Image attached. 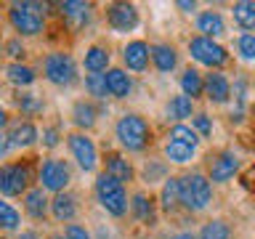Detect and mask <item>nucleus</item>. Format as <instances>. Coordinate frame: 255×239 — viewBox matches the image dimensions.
<instances>
[{
  "label": "nucleus",
  "instance_id": "nucleus-1",
  "mask_svg": "<svg viewBox=\"0 0 255 239\" xmlns=\"http://www.w3.org/2000/svg\"><path fill=\"white\" fill-rule=\"evenodd\" d=\"M115 135L120 141V146L128 151H143L151 143V125L146 122V117L128 112L117 120L115 125Z\"/></svg>",
  "mask_w": 255,
  "mask_h": 239
},
{
  "label": "nucleus",
  "instance_id": "nucleus-2",
  "mask_svg": "<svg viewBox=\"0 0 255 239\" xmlns=\"http://www.w3.org/2000/svg\"><path fill=\"white\" fill-rule=\"evenodd\" d=\"M181 207L189 213H202L213 202V183L205 173H186L181 175Z\"/></svg>",
  "mask_w": 255,
  "mask_h": 239
},
{
  "label": "nucleus",
  "instance_id": "nucleus-3",
  "mask_svg": "<svg viewBox=\"0 0 255 239\" xmlns=\"http://www.w3.org/2000/svg\"><path fill=\"white\" fill-rule=\"evenodd\" d=\"M96 199H99V205L107 210L112 218H123V215L128 213V207H130V202H128V191L120 181H115L112 175L101 173L99 178H96Z\"/></svg>",
  "mask_w": 255,
  "mask_h": 239
},
{
  "label": "nucleus",
  "instance_id": "nucleus-4",
  "mask_svg": "<svg viewBox=\"0 0 255 239\" xmlns=\"http://www.w3.org/2000/svg\"><path fill=\"white\" fill-rule=\"evenodd\" d=\"M8 21L19 35H40L45 27V5L43 3H11Z\"/></svg>",
  "mask_w": 255,
  "mask_h": 239
},
{
  "label": "nucleus",
  "instance_id": "nucleus-5",
  "mask_svg": "<svg viewBox=\"0 0 255 239\" xmlns=\"http://www.w3.org/2000/svg\"><path fill=\"white\" fill-rule=\"evenodd\" d=\"M186 48H189L191 59H194L197 64H202V67H207L210 72H221L231 59L229 51L218 43V40H210V37H202V35L189 37Z\"/></svg>",
  "mask_w": 255,
  "mask_h": 239
},
{
  "label": "nucleus",
  "instance_id": "nucleus-6",
  "mask_svg": "<svg viewBox=\"0 0 255 239\" xmlns=\"http://www.w3.org/2000/svg\"><path fill=\"white\" fill-rule=\"evenodd\" d=\"M43 75H45L48 83H53L59 88H69V85L77 83V64L64 51L48 53L43 59Z\"/></svg>",
  "mask_w": 255,
  "mask_h": 239
},
{
  "label": "nucleus",
  "instance_id": "nucleus-7",
  "mask_svg": "<svg viewBox=\"0 0 255 239\" xmlns=\"http://www.w3.org/2000/svg\"><path fill=\"white\" fill-rule=\"evenodd\" d=\"M32 165L29 162H11L0 165V194L3 197H21L29 191Z\"/></svg>",
  "mask_w": 255,
  "mask_h": 239
},
{
  "label": "nucleus",
  "instance_id": "nucleus-8",
  "mask_svg": "<svg viewBox=\"0 0 255 239\" xmlns=\"http://www.w3.org/2000/svg\"><path fill=\"white\" fill-rule=\"evenodd\" d=\"M37 181H40V189H43V191L61 194V191H67L69 181H72V170H69V165L64 162V159L51 157V159H45V162L40 165Z\"/></svg>",
  "mask_w": 255,
  "mask_h": 239
},
{
  "label": "nucleus",
  "instance_id": "nucleus-9",
  "mask_svg": "<svg viewBox=\"0 0 255 239\" xmlns=\"http://www.w3.org/2000/svg\"><path fill=\"white\" fill-rule=\"evenodd\" d=\"M67 146H69L72 157H75V162L83 173L96 170V165H99V151H96L93 138H88L85 133H69L67 135Z\"/></svg>",
  "mask_w": 255,
  "mask_h": 239
},
{
  "label": "nucleus",
  "instance_id": "nucleus-10",
  "mask_svg": "<svg viewBox=\"0 0 255 239\" xmlns=\"http://www.w3.org/2000/svg\"><path fill=\"white\" fill-rule=\"evenodd\" d=\"M239 167H242V159H239L231 149H223L218 154H213L210 162H207V181L210 183H226L239 173Z\"/></svg>",
  "mask_w": 255,
  "mask_h": 239
},
{
  "label": "nucleus",
  "instance_id": "nucleus-11",
  "mask_svg": "<svg viewBox=\"0 0 255 239\" xmlns=\"http://www.w3.org/2000/svg\"><path fill=\"white\" fill-rule=\"evenodd\" d=\"M141 16H138V8L133 3H109L107 5V24L115 32H133L138 27Z\"/></svg>",
  "mask_w": 255,
  "mask_h": 239
},
{
  "label": "nucleus",
  "instance_id": "nucleus-12",
  "mask_svg": "<svg viewBox=\"0 0 255 239\" xmlns=\"http://www.w3.org/2000/svg\"><path fill=\"white\" fill-rule=\"evenodd\" d=\"M205 99L210 104L231 101V80L226 77V72H207L205 75Z\"/></svg>",
  "mask_w": 255,
  "mask_h": 239
},
{
  "label": "nucleus",
  "instance_id": "nucleus-13",
  "mask_svg": "<svg viewBox=\"0 0 255 239\" xmlns=\"http://www.w3.org/2000/svg\"><path fill=\"white\" fill-rule=\"evenodd\" d=\"M123 61H125V67L130 72H146L149 61H151L149 43L146 40H130V43L123 48Z\"/></svg>",
  "mask_w": 255,
  "mask_h": 239
},
{
  "label": "nucleus",
  "instance_id": "nucleus-14",
  "mask_svg": "<svg viewBox=\"0 0 255 239\" xmlns=\"http://www.w3.org/2000/svg\"><path fill=\"white\" fill-rule=\"evenodd\" d=\"M149 56H151L154 69L162 72V75H167V72H173L175 67H178V51H175V45H170V43L149 45Z\"/></svg>",
  "mask_w": 255,
  "mask_h": 239
},
{
  "label": "nucleus",
  "instance_id": "nucleus-15",
  "mask_svg": "<svg viewBox=\"0 0 255 239\" xmlns=\"http://www.w3.org/2000/svg\"><path fill=\"white\" fill-rule=\"evenodd\" d=\"M104 80H107V93L112 96V99H128V96H130V91H133L130 75H128L125 69H120V67L107 69Z\"/></svg>",
  "mask_w": 255,
  "mask_h": 239
},
{
  "label": "nucleus",
  "instance_id": "nucleus-16",
  "mask_svg": "<svg viewBox=\"0 0 255 239\" xmlns=\"http://www.w3.org/2000/svg\"><path fill=\"white\" fill-rule=\"evenodd\" d=\"M197 32L202 37H221V35H226V21H223V16L218 11H199L197 13Z\"/></svg>",
  "mask_w": 255,
  "mask_h": 239
},
{
  "label": "nucleus",
  "instance_id": "nucleus-17",
  "mask_svg": "<svg viewBox=\"0 0 255 239\" xmlns=\"http://www.w3.org/2000/svg\"><path fill=\"white\" fill-rule=\"evenodd\" d=\"M8 138H11V146L16 149H27L32 146L37 138H40V130L35 127L32 120H19V122L11 125V130H8Z\"/></svg>",
  "mask_w": 255,
  "mask_h": 239
},
{
  "label": "nucleus",
  "instance_id": "nucleus-18",
  "mask_svg": "<svg viewBox=\"0 0 255 239\" xmlns=\"http://www.w3.org/2000/svg\"><path fill=\"white\" fill-rule=\"evenodd\" d=\"M61 16L72 24V29H83L93 16V8L91 3H77V0H69V3H61L59 5Z\"/></svg>",
  "mask_w": 255,
  "mask_h": 239
},
{
  "label": "nucleus",
  "instance_id": "nucleus-19",
  "mask_svg": "<svg viewBox=\"0 0 255 239\" xmlns=\"http://www.w3.org/2000/svg\"><path fill=\"white\" fill-rule=\"evenodd\" d=\"M104 162H107V170H104V173H107V175H112L115 181H120L123 186H125V183H130V181L135 178V170H133V165L128 162V159H125L123 154H117V151H109Z\"/></svg>",
  "mask_w": 255,
  "mask_h": 239
},
{
  "label": "nucleus",
  "instance_id": "nucleus-20",
  "mask_svg": "<svg viewBox=\"0 0 255 239\" xmlns=\"http://www.w3.org/2000/svg\"><path fill=\"white\" fill-rule=\"evenodd\" d=\"M51 215H53L59 223L75 221V215H77V199H75V194H69V191L56 194V197L51 199Z\"/></svg>",
  "mask_w": 255,
  "mask_h": 239
},
{
  "label": "nucleus",
  "instance_id": "nucleus-21",
  "mask_svg": "<svg viewBox=\"0 0 255 239\" xmlns=\"http://www.w3.org/2000/svg\"><path fill=\"white\" fill-rule=\"evenodd\" d=\"M178 83H181V93L189 96L191 101H197V99H202V96H205V75L199 69H194V67L183 69Z\"/></svg>",
  "mask_w": 255,
  "mask_h": 239
},
{
  "label": "nucleus",
  "instance_id": "nucleus-22",
  "mask_svg": "<svg viewBox=\"0 0 255 239\" xmlns=\"http://www.w3.org/2000/svg\"><path fill=\"white\" fill-rule=\"evenodd\" d=\"M247 93H250V80H247L245 75H239L234 80V85H231V99H234V107H231V120H245L247 115Z\"/></svg>",
  "mask_w": 255,
  "mask_h": 239
},
{
  "label": "nucleus",
  "instance_id": "nucleus-23",
  "mask_svg": "<svg viewBox=\"0 0 255 239\" xmlns=\"http://www.w3.org/2000/svg\"><path fill=\"white\" fill-rule=\"evenodd\" d=\"M24 210H27L29 218L43 221L48 215V210H51V202H48L45 191L43 189H29L27 194H24Z\"/></svg>",
  "mask_w": 255,
  "mask_h": 239
},
{
  "label": "nucleus",
  "instance_id": "nucleus-24",
  "mask_svg": "<svg viewBox=\"0 0 255 239\" xmlns=\"http://www.w3.org/2000/svg\"><path fill=\"white\" fill-rule=\"evenodd\" d=\"M159 207L165 213H175L181 207V181L170 175L165 183H162V191H159Z\"/></svg>",
  "mask_w": 255,
  "mask_h": 239
},
{
  "label": "nucleus",
  "instance_id": "nucleus-25",
  "mask_svg": "<svg viewBox=\"0 0 255 239\" xmlns=\"http://www.w3.org/2000/svg\"><path fill=\"white\" fill-rule=\"evenodd\" d=\"M83 67H85V72H91V75H101V72H107L109 69V48L91 45L85 51Z\"/></svg>",
  "mask_w": 255,
  "mask_h": 239
},
{
  "label": "nucleus",
  "instance_id": "nucleus-26",
  "mask_svg": "<svg viewBox=\"0 0 255 239\" xmlns=\"http://www.w3.org/2000/svg\"><path fill=\"white\" fill-rule=\"evenodd\" d=\"M165 115H167V120H175V125H178L186 117H194V101H191L189 96H183V93L173 96V99L167 101V107H165Z\"/></svg>",
  "mask_w": 255,
  "mask_h": 239
},
{
  "label": "nucleus",
  "instance_id": "nucleus-27",
  "mask_svg": "<svg viewBox=\"0 0 255 239\" xmlns=\"http://www.w3.org/2000/svg\"><path fill=\"white\" fill-rule=\"evenodd\" d=\"M130 213H133V218L135 221H141V223H154L157 218V207H154V199L146 197V194H133L130 199Z\"/></svg>",
  "mask_w": 255,
  "mask_h": 239
},
{
  "label": "nucleus",
  "instance_id": "nucleus-28",
  "mask_svg": "<svg viewBox=\"0 0 255 239\" xmlns=\"http://www.w3.org/2000/svg\"><path fill=\"white\" fill-rule=\"evenodd\" d=\"M197 154L194 146H189V143H181V141H173V138H165V159L173 165H186L191 162Z\"/></svg>",
  "mask_w": 255,
  "mask_h": 239
},
{
  "label": "nucleus",
  "instance_id": "nucleus-29",
  "mask_svg": "<svg viewBox=\"0 0 255 239\" xmlns=\"http://www.w3.org/2000/svg\"><path fill=\"white\" fill-rule=\"evenodd\" d=\"M231 16L245 32H255V0H239L231 5Z\"/></svg>",
  "mask_w": 255,
  "mask_h": 239
},
{
  "label": "nucleus",
  "instance_id": "nucleus-30",
  "mask_svg": "<svg viewBox=\"0 0 255 239\" xmlns=\"http://www.w3.org/2000/svg\"><path fill=\"white\" fill-rule=\"evenodd\" d=\"M5 77H8V83H13L16 88H27L35 83V69L27 67V64H21V61H13V64H8L5 67Z\"/></svg>",
  "mask_w": 255,
  "mask_h": 239
},
{
  "label": "nucleus",
  "instance_id": "nucleus-31",
  "mask_svg": "<svg viewBox=\"0 0 255 239\" xmlns=\"http://www.w3.org/2000/svg\"><path fill=\"white\" fill-rule=\"evenodd\" d=\"M96 117H99V112L91 101H77L75 107H72V120H75L77 127H83V130H91L96 125Z\"/></svg>",
  "mask_w": 255,
  "mask_h": 239
},
{
  "label": "nucleus",
  "instance_id": "nucleus-32",
  "mask_svg": "<svg viewBox=\"0 0 255 239\" xmlns=\"http://www.w3.org/2000/svg\"><path fill=\"white\" fill-rule=\"evenodd\" d=\"M199 239H231V226L223 218H213L199 229Z\"/></svg>",
  "mask_w": 255,
  "mask_h": 239
},
{
  "label": "nucleus",
  "instance_id": "nucleus-33",
  "mask_svg": "<svg viewBox=\"0 0 255 239\" xmlns=\"http://www.w3.org/2000/svg\"><path fill=\"white\" fill-rule=\"evenodd\" d=\"M165 138H173V141H181V143H189V146H194V149H199V135L194 133V127L191 125H183V122H178V125H173L170 130H167V135Z\"/></svg>",
  "mask_w": 255,
  "mask_h": 239
},
{
  "label": "nucleus",
  "instance_id": "nucleus-34",
  "mask_svg": "<svg viewBox=\"0 0 255 239\" xmlns=\"http://www.w3.org/2000/svg\"><path fill=\"white\" fill-rule=\"evenodd\" d=\"M19 223H21L19 210H16L11 202H3V199H0V229L3 231H16Z\"/></svg>",
  "mask_w": 255,
  "mask_h": 239
},
{
  "label": "nucleus",
  "instance_id": "nucleus-35",
  "mask_svg": "<svg viewBox=\"0 0 255 239\" xmlns=\"http://www.w3.org/2000/svg\"><path fill=\"white\" fill-rule=\"evenodd\" d=\"M16 107L21 109V115L35 117V115H40V112L45 109V104L40 101V96H35V93H21L19 99H16Z\"/></svg>",
  "mask_w": 255,
  "mask_h": 239
},
{
  "label": "nucleus",
  "instance_id": "nucleus-36",
  "mask_svg": "<svg viewBox=\"0 0 255 239\" xmlns=\"http://www.w3.org/2000/svg\"><path fill=\"white\" fill-rule=\"evenodd\" d=\"M237 53H239V59H245V61H255V35L242 32V35L237 37Z\"/></svg>",
  "mask_w": 255,
  "mask_h": 239
},
{
  "label": "nucleus",
  "instance_id": "nucleus-37",
  "mask_svg": "<svg viewBox=\"0 0 255 239\" xmlns=\"http://www.w3.org/2000/svg\"><path fill=\"white\" fill-rule=\"evenodd\" d=\"M85 91L93 96V99H107V80L104 75H88L85 77Z\"/></svg>",
  "mask_w": 255,
  "mask_h": 239
},
{
  "label": "nucleus",
  "instance_id": "nucleus-38",
  "mask_svg": "<svg viewBox=\"0 0 255 239\" xmlns=\"http://www.w3.org/2000/svg\"><path fill=\"white\" fill-rule=\"evenodd\" d=\"M143 181L149 183H157V181H167V165L165 162H151L149 159V165H146V170H143Z\"/></svg>",
  "mask_w": 255,
  "mask_h": 239
},
{
  "label": "nucleus",
  "instance_id": "nucleus-39",
  "mask_svg": "<svg viewBox=\"0 0 255 239\" xmlns=\"http://www.w3.org/2000/svg\"><path fill=\"white\" fill-rule=\"evenodd\" d=\"M191 127H194V133L199 138H210L213 135V120L205 115V112H199V115L191 117Z\"/></svg>",
  "mask_w": 255,
  "mask_h": 239
},
{
  "label": "nucleus",
  "instance_id": "nucleus-40",
  "mask_svg": "<svg viewBox=\"0 0 255 239\" xmlns=\"http://www.w3.org/2000/svg\"><path fill=\"white\" fill-rule=\"evenodd\" d=\"M64 237L67 239H91L85 226H80V223H67V229H64Z\"/></svg>",
  "mask_w": 255,
  "mask_h": 239
},
{
  "label": "nucleus",
  "instance_id": "nucleus-41",
  "mask_svg": "<svg viewBox=\"0 0 255 239\" xmlns=\"http://www.w3.org/2000/svg\"><path fill=\"white\" fill-rule=\"evenodd\" d=\"M59 141H61V133H59V127H45V130H43V146H45V149H53V146H59Z\"/></svg>",
  "mask_w": 255,
  "mask_h": 239
},
{
  "label": "nucleus",
  "instance_id": "nucleus-42",
  "mask_svg": "<svg viewBox=\"0 0 255 239\" xmlns=\"http://www.w3.org/2000/svg\"><path fill=\"white\" fill-rule=\"evenodd\" d=\"M5 53L11 56V59H21V56L27 53V51H24L21 40H19V37H13V40H8V43H5Z\"/></svg>",
  "mask_w": 255,
  "mask_h": 239
},
{
  "label": "nucleus",
  "instance_id": "nucleus-43",
  "mask_svg": "<svg viewBox=\"0 0 255 239\" xmlns=\"http://www.w3.org/2000/svg\"><path fill=\"white\" fill-rule=\"evenodd\" d=\"M8 151H11V138H8L5 130H0V159H3Z\"/></svg>",
  "mask_w": 255,
  "mask_h": 239
},
{
  "label": "nucleus",
  "instance_id": "nucleus-44",
  "mask_svg": "<svg viewBox=\"0 0 255 239\" xmlns=\"http://www.w3.org/2000/svg\"><path fill=\"white\" fill-rule=\"evenodd\" d=\"M175 5H178L183 13H194V11H197V3H194V0H178Z\"/></svg>",
  "mask_w": 255,
  "mask_h": 239
},
{
  "label": "nucleus",
  "instance_id": "nucleus-45",
  "mask_svg": "<svg viewBox=\"0 0 255 239\" xmlns=\"http://www.w3.org/2000/svg\"><path fill=\"white\" fill-rule=\"evenodd\" d=\"M170 239H199V237L191 234V231H181V234H173Z\"/></svg>",
  "mask_w": 255,
  "mask_h": 239
},
{
  "label": "nucleus",
  "instance_id": "nucleus-46",
  "mask_svg": "<svg viewBox=\"0 0 255 239\" xmlns=\"http://www.w3.org/2000/svg\"><path fill=\"white\" fill-rule=\"evenodd\" d=\"M16 239H37V234H35V231H21Z\"/></svg>",
  "mask_w": 255,
  "mask_h": 239
},
{
  "label": "nucleus",
  "instance_id": "nucleus-47",
  "mask_svg": "<svg viewBox=\"0 0 255 239\" xmlns=\"http://www.w3.org/2000/svg\"><path fill=\"white\" fill-rule=\"evenodd\" d=\"M8 125V115H5V109H0V130Z\"/></svg>",
  "mask_w": 255,
  "mask_h": 239
},
{
  "label": "nucleus",
  "instance_id": "nucleus-48",
  "mask_svg": "<svg viewBox=\"0 0 255 239\" xmlns=\"http://www.w3.org/2000/svg\"><path fill=\"white\" fill-rule=\"evenodd\" d=\"M51 239H67V237H64V234H53Z\"/></svg>",
  "mask_w": 255,
  "mask_h": 239
},
{
  "label": "nucleus",
  "instance_id": "nucleus-49",
  "mask_svg": "<svg viewBox=\"0 0 255 239\" xmlns=\"http://www.w3.org/2000/svg\"><path fill=\"white\" fill-rule=\"evenodd\" d=\"M253 115H255V101H253Z\"/></svg>",
  "mask_w": 255,
  "mask_h": 239
},
{
  "label": "nucleus",
  "instance_id": "nucleus-50",
  "mask_svg": "<svg viewBox=\"0 0 255 239\" xmlns=\"http://www.w3.org/2000/svg\"><path fill=\"white\" fill-rule=\"evenodd\" d=\"M0 239H3V237H0Z\"/></svg>",
  "mask_w": 255,
  "mask_h": 239
}]
</instances>
